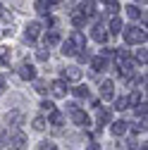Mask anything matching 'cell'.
Returning a JSON list of instances; mask_svg holds the SVG:
<instances>
[{
	"label": "cell",
	"instance_id": "cell-10",
	"mask_svg": "<svg viewBox=\"0 0 148 150\" xmlns=\"http://www.w3.org/2000/svg\"><path fill=\"white\" fill-rule=\"evenodd\" d=\"M41 29H43V26H41L38 22H29V24H26V41L33 43V41L41 36Z\"/></svg>",
	"mask_w": 148,
	"mask_h": 150
},
{
	"label": "cell",
	"instance_id": "cell-20",
	"mask_svg": "<svg viewBox=\"0 0 148 150\" xmlns=\"http://www.w3.org/2000/svg\"><path fill=\"white\" fill-rule=\"evenodd\" d=\"M127 103H129V105H136V107H139V105H143V96H141V91H134L132 96L127 98Z\"/></svg>",
	"mask_w": 148,
	"mask_h": 150
},
{
	"label": "cell",
	"instance_id": "cell-3",
	"mask_svg": "<svg viewBox=\"0 0 148 150\" xmlns=\"http://www.w3.org/2000/svg\"><path fill=\"white\" fill-rule=\"evenodd\" d=\"M115 62H117V74H122V76H129V74H132V60H129L127 50H117L115 52Z\"/></svg>",
	"mask_w": 148,
	"mask_h": 150
},
{
	"label": "cell",
	"instance_id": "cell-13",
	"mask_svg": "<svg viewBox=\"0 0 148 150\" xmlns=\"http://www.w3.org/2000/svg\"><path fill=\"white\" fill-rule=\"evenodd\" d=\"M91 38H93L96 43H105V41H107V31H105V26H103V24H96L93 31H91Z\"/></svg>",
	"mask_w": 148,
	"mask_h": 150
},
{
	"label": "cell",
	"instance_id": "cell-1",
	"mask_svg": "<svg viewBox=\"0 0 148 150\" xmlns=\"http://www.w3.org/2000/svg\"><path fill=\"white\" fill-rule=\"evenodd\" d=\"M0 143L5 145V150H22V145H26V136L19 129H7L0 136Z\"/></svg>",
	"mask_w": 148,
	"mask_h": 150
},
{
	"label": "cell",
	"instance_id": "cell-19",
	"mask_svg": "<svg viewBox=\"0 0 148 150\" xmlns=\"http://www.w3.org/2000/svg\"><path fill=\"white\" fill-rule=\"evenodd\" d=\"M124 12H127L129 19H141V10H139L136 5H127V7H124Z\"/></svg>",
	"mask_w": 148,
	"mask_h": 150
},
{
	"label": "cell",
	"instance_id": "cell-28",
	"mask_svg": "<svg viewBox=\"0 0 148 150\" xmlns=\"http://www.w3.org/2000/svg\"><path fill=\"white\" fill-rule=\"evenodd\" d=\"M72 24L77 26V29L84 26V24H86V17H81V14H72Z\"/></svg>",
	"mask_w": 148,
	"mask_h": 150
},
{
	"label": "cell",
	"instance_id": "cell-8",
	"mask_svg": "<svg viewBox=\"0 0 148 150\" xmlns=\"http://www.w3.org/2000/svg\"><path fill=\"white\" fill-rule=\"evenodd\" d=\"M22 119H24V115H22L19 110H14V112H7V115H5V122H7V126H10V129H19Z\"/></svg>",
	"mask_w": 148,
	"mask_h": 150
},
{
	"label": "cell",
	"instance_id": "cell-12",
	"mask_svg": "<svg viewBox=\"0 0 148 150\" xmlns=\"http://www.w3.org/2000/svg\"><path fill=\"white\" fill-rule=\"evenodd\" d=\"M62 81H81V69H79V67H67V69H62Z\"/></svg>",
	"mask_w": 148,
	"mask_h": 150
},
{
	"label": "cell",
	"instance_id": "cell-4",
	"mask_svg": "<svg viewBox=\"0 0 148 150\" xmlns=\"http://www.w3.org/2000/svg\"><path fill=\"white\" fill-rule=\"evenodd\" d=\"M124 41H127L129 45H139V43L146 41V31L139 29V26H127V29H124Z\"/></svg>",
	"mask_w": 148,
	"mask_h": 150
},
{
	"label": "cell",
	"instance_id": "cell-26",
	"mask_svg": "<svg viewBox=\"0 0 148 150\" xmlns=\"http://www.w3.org/2000/svg\"><path fill=\"white\" fill-rule=\"evenodd\" d=\"M74 96H77V98H88L91 91H88L86 86H77V88H74Z\"/></svg>",
	"mask_w": 148,
	"mask_h": 150
},
{
	"label": "cell",
	"instance_id": "cell-9",
	"mask_svg": "<svg viewBox=\"0 0 148 150\" xmlns=\"http://www.w3.org/2000/svg\"><path fill=\"white\" fill-rule=\"evenodd\" d=\"M48 88H50V93H53L55 98H65V96H67V91H69V88H67V83H65L62 79H60V81H53Z\"/></svg>",
	"mask_w": 148,
	"mask_h": 150
},
{
	"label": "cell",
	"instance_id": "cell-14",
	"mask_svg": "<svg viewBox=\"0 0 148 150\" xmlns=\"http://www.w3.org/2000/svg\"><path fill=\"white\" fill-rule=\"evenodd\" d=\"M88 62H91V69H93V71H105L107 69V60L103 57V55H100V57H91Z\"/></svg>",
	"mask_w": 148,
	"mask_h": 150
},
{
	"label": "cell",
	"instance_id": "cell-16",
	"mask_svg": "<svg viewBox=\"0 0 148 150\" xmlns=\"http://www.w3.org/2000/svg\"><path fill=\"white\" fill-rule=\"evenodd\" d=\"M127 131H129V122L120 119V122H115V124H112V134H115V136H124Z\"/></svg>",
	"mask_w": 148,
	"mask_h": 150
},
{
	"label": "cell",
	"instance_id": "cell-21",
	"mask_svg": "<svg viewBox=\"0 0 148 150\" xmlns=\"http://www.w3.org/2000/svg\"><path fill=\"white\" fill-rule=\"evenodd\" d=\"M33 88L38 91L41 96H46V93L50 91V88H48V81H43V79H33Z\"/></svg>",
	"mask_w": 148,
	"mask_h": 150
},
{
	"label": "cell",
	"instance_id": "cell-17",
	"mask_svg": "<svg viewBox=\"0 0 148 150\" xmlns=\"http://www.w3.org/2000/svg\"><path fill=\"white\" fill-rule=\"evenodd\" d=\"M48 117H50V124H53L55 129H60V126H62V122H65V115H62L60 110H55L53 115H48Z\"/></svg>",
	"mask_w": 148,
	"mask_h": 150
},
{
	"label": "cell",
	"instance_id": "cell-2",
	"mask_svg": "<svg viewBox=\"0 0 148 150\" xmlns=\"http://www.w3.org/2000/svg\"><path fill=\"white\" fill-rule=\"evenodd\" d=\"M81 48H86V38H84L81 31H72V36L62 43V52L67 55V57H74Z\"/></svg>",
	"mask_w": 148,
	"mask_h": 150
},
{
	"label": "cell",
	"instance_id": "cell-29",
	"mask_svg": "<svg viewBox=\"0 0 148 150\" xmlns=\"http://www.w3.org/2000/svg\"><path fill=\"white\" fill-rule=\"evenodd\" d=\"M129 107V103H127V98H117L115 100V110H120V112H124Z\"/></svg>",
	"mask_w": 148,
	"mask_h": 150
},
{
	"label": "cell",
	"instance_id": "cell-33",
	"mask_svg": "<svg viewBox=\"0 0 148 150\" xmlns=\"http://www.w3.org/2000/svg\"><path fill=\"white\" fill-rule=\"evenodd\" d=\"M41 150H58V148H55L53 141H43V143H41Z\"/></svg>",
	"mask_w": 148,
	"mask_h": 150
},
{
	"label": "cell",
	"instance_id": "cell-35",
	"mask_svg": "<svg viewBox=\"0 0 148 150\" xmlns=\"http://www.w3.org/2000/svg\"><path fill=\"white\" fill-rule=\"evenodd\" d=\"M5 93V76H0V96Z\"/></svg>",
	"mask_w": 148,
	"mask_h": 150
},
{
	"label": "cell",
	"instance_id": "cell-30",
	"mask_svg": "<svg viewBox=\"0 0 148 150\" xmlns=\"http://www.w3.org/2000/svg\"><path fill=\"white\" fill-rule=\"evenodd\" d=\"M10 64V50H3L0 52V67H7Z\"/></svg>",
	"mask_w": 148,
	"mask_h": 150
},
{
	"label": "cell",
	"instance_id": "cell-6",
	"mask_svg": "<svg viewBox=\"0 0 148 150\" xmlns=\"http://www.w3.org/2000/svg\"><path fill=\"white\" fill-rule=\"evenodd\" d=\"M17 74H19V79H24V81H33V79H36V69H33V64H29V62H22L19 69H17Z\"/></svg>",
	"mask_w": 148,
	"mask_h": 150
},
{
	"label": "cell",
	"instance_id": "cell-36",
	"mask_svg": "<svg viewBox=\"0 0 148 150\" xmlns=\"http://www.w3.org/2000/svg\"><path fill=\"white\" fill-rule=\"evenodd\" d=\"M88 150H100V145H96V143H91V145H88Z\"/></svg>",
	"mask_w": 148,
	"mask_h": 150
},
{
	"label": "cell",
	"instance_id": "cell-31",
	"mask_svg": "<svg viewBox=\"0 0 148 150\" xmlns=\"http://www.w3.org/2000/svg\"><path fill=\"white\" fill-rule=\"evenodd\" d=\"M33 129H36V131H43V129H46V119H43V117H36V119H33Z\"/></svg>",
	"mask_w": 148,
	"mask_h": 150
},
{
	"label": "cell",
	"instance_id": "cell-18",
	"mask_svg": "<svg viewBox=\"0 0 148 150\" xmlns=\"http://www.w3.org/2000/svg\"><path fill=\"white\" fill-rule=\"evenodd\" d=\"M60 43V31H48L46 33V45L50 48V45H58Z\"/></svg>",
	"mask_w": 148,
	"mask_h": 150
},
{
	"label": "cell",
	"instance_id": "cell-7",
	"mask_svg": "<svg viewBox=\"0 0 148 150\" xmlns=\"http://www.w3.org/2000/svg\"><path fill=\"white\" fill-rule=\"evenodd\" d=\"M100 98H103V100H112V98H115V83L110 81V79H105V81L100 83Z\"/></svg>",
	"mask_w": 148,
	"mask_h": 150
},
{
	"label": "cell",
	"instance_id": "cell-25",
	"mask_svg": "<svg viewBox=\"0 0 148 150\" xmlns=\"http://www.w3.org/2000/svg\"><path fill=\"white\" fill-rule=\"evenodd\" d=\"M103 5H107V10H110V14H115V12H120V5H117V0H100Z\"/></svg>",
	"mask_w": 148,
	"mask_h": 150
},
{
	"label": "cell",
	"instance_id": "cell-37",
	"mask_svg": "<svg viewBox=\"0 0 148 150\" xmlns=\"http://www.w3.org/2000/svg\"><path fill=\"white\" fill-rule=\"evenodd\" d=\"M3 17H5V7H3V5H0V19H3Z\"/></svg>",
	"mask_w": 148,
	"mask_h": 150
},
{
	"label": "cell",
	"instance_id": "cell-34",
	"mask_svg": "<svg viewBox=\"0 0 148 150\" xmlns=\"http://www.w3.org/2000/svg\"><path fill=\"white\" fill-rule=\"evenodd\" d=\"M36 57H38L41 62H48V50H38V52H36Z\"/></svg>",
	"mask_w": 148,
	"mask_h": 150
},
{
	"label": "cell",
	"instance_id": "cell-23",
	"mask_svg": "<svg viewBox=\"0 0 148 150\" xmlns=\"http://www.w3.org/2000/svg\"><path fill=\"white\" fill-rule=\"evenodd\" d=\"M134 60H136L139 64H146V60H148V52H146V48H139V50L134 52Z\"/></svg>",
	"mask_w": 148,
	"mask_h": 150
},
{
	"label": "cell",
	"instance_id": "cell-38",
	"mask_svg": "<svg viewBox=\"0 0 148 150\" xmlns=\"http://www.w3.org/2000/svg\"><path fill=\"white\" fill-rule=\"evenodd\" d=\"M136 3H143V5H146V0H136Z\"/></svg>",
	"mask_w": 148,
	"mask_h": 150
},
{
	"label": "cell",
	"instance_id": "cell-32",
	"mask_svg": "<svg viewBox=\"0 0 148 150\" xmlns=\"http://www.w3.org/2000/svg\"><path fill=\"white\" fill-rule=\"evenodd\" d=\"M77 57H79L81 62H86V60H91V52H88V48H81V52H77Z\"/></svg>",
	"mask_w": 148,
	"mask_h": 150
},
{
	"label": "cell",
	"instance_id": "cell-15",
	"mask_svg": "<svg viewBox=\"0 0 148 150\" xmlns=\"http://www.w3.org/2000/svg\"><path fill=\"white\" fill-rule=\"evenodd\" d=\"M110 119H112V112H110V110H105V107H98V126L110 124Z\"/></svg>",
	"mask_w": 148,
	"mask_h": 150
},
{
	"label": "cell",
	"instance_id": "cell-11",
	"mask_svg": "<svg viewBox=\"0 0 148 150\" xmlns=\"http://www.w3.org/2000/svg\"><path fill=\"white\" fill-rule=\"evenodd\" d=\"M77 12H79L81 17H86V19H88L91 14H96V5H93V0H81L79 7H77Z\"/></svg>",
	"mask_w": 148,
	"mask_h": 150
},
{
	"label": "cell",
	"instance_id": "cell-24",
	"mask_svg": "<svg viewBox=\"0 0 148 150\" xmlns=\"http://www.w3.org/2000/svg\"><path fill=\"white\" fill-rule=\"evenodd\" d=\"M48 10H50L48 0H38V3H36V12H38V14H48Z\"/></svg>",
	"mask_w": 148,
	"mask_h": 150
},
{
	"label": "cell",
	"instance_id": "cell-22",
	"mask_svg": "<svg viewBox=\"0 0 148 150\" xmlns=\"http://www.w3.org/2000/svg\"><path fill=\"white\" fill-rule=\"evenodd\" d=\"M107 29H110V33H120V31H122V19H120V17H112Z\"/></svg>",
	"mask_w": 148,
	"mask_h": 150
},
{
	"label": "cell",
	"instance_id": "cell-5",
	"mask_svg": "<svg viewBox=\"0 0 148 150\" xmlns=\"http://www.w3.org/2000/svg\"><path fill=\"white\" fill-rule=\"evenodd\" d=\"M67 110H69V115H72V122H74V124H79V126H88V115H86L84 110H79L77 103H69Z\"/></svg>",
	"mask_w": 148,
	"mask_h": 150
},
{
	"label": "cell",
	"instance_id": "cell-27",
	"mask_svg": "<svg viewBox=\"0 0 148 150\" xmlns=\"http://www.w3.org/2000/svg\"><path fill=\"white\" fill-rule=\"evenodd\" d=\"M41 112H46V115H53V112H55V105H53L50 100H43V103H41Z\"/></svg>",
	"mask_w": 148,
	"mask_h": 150
}]
</instances>
